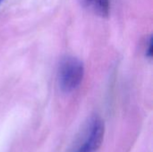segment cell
Segmentation results:
<instances>
[{"label":"cell","mask_w":153,"mask_h":152,"mask_svg":"<svg viewBox=\"0 0 153 152\" xmlns=\"http://www.w3.org/2000/svg\"><path fill=\"white\" fill-rule=\"evenodd\" d=\"M105 125L102 119L94 116L83 126L68 152H98L103 143Z\"/></svg>","instance_id":"1"},{"label":"cell","mask_w":153,"mask_h":152,"mask_svg":"<svg viewBox=\"0 0 153 152\" xmlns=\"http://www.w3.org/2000/svg\"><path fill=\"white\" fill-rule=\"evenodd\" d=\"M83 76L84 65L79 58L67 56L60 61L57 81L63 92L70 93L75 90L82 83Z\"/></svg>","instance_id":"2"},{"label":"cell","mask_w":153,"mask_h":152,"mask_svg":"<svg viewBox=\"0 0 153 152\" xmlns=\"http://www.w3.org/2000/svg\"><path fill=\"white\" fill-rule=\"evenodd\" d=\"M83 4L94 13L101 17H107L109 13L110 0H82Z\"/></svg>","instance_id":"3"},{"label":"cell","mask_w":153,"mask_h":152,"mask_svg":"<svg viewBox=\"0 0 153 152\" xmlns=\"http://www.w3.org/2000/svg\"><path fill=\"white\" fill-rule=\"evenodd\" d=\"M152 38L150 37L149 40L147 42V47H146V56L152 57Z\"/></svg>","instance_id":"4"},{"label":"cell","mask_w":153,"mask_h":152,"mask_svg":"<svg viewBox=\"0 0 153 152\" xmlns=\"http://www.w3.org/2000/svg\"><path fill=\"white\" fill-rule=\"evenodd\" d=\"M3 1H4V0H0V4H1V3H2Z\"/></svg>","instance_id":"5"}]
</instances>
